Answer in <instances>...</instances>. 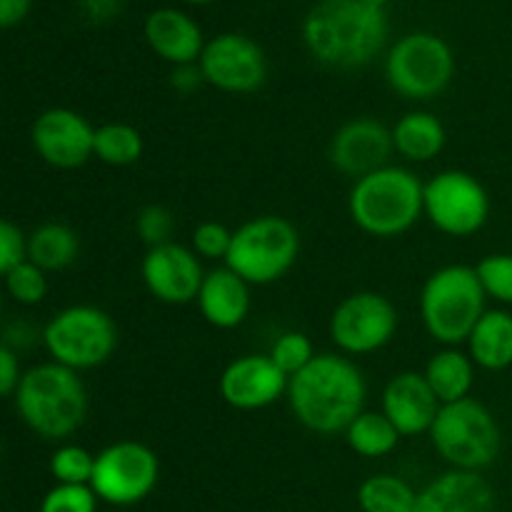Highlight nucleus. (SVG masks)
<instances>
[{
  "mask_svg": "<svg viewBox=\"0 0 512 512\" xmlns=\"http://www.w3.org/2000/svg\"><path fill=\"white\" fill-rule=\"evenodd\" d=\"M365 378L348 358L315 355L288 383L290 410L313 433L335 435L365 413Z\"/></svg>",
  "mask_w": 512,
  "mask_h": 512,
  "instance_id": "obj_1",
  "label": "nucleus"
},
{
  "mask_svg": "<svg viewBox=\"0 0 512 512\" xmlns=\"http://www.w3.org/2000/svg\"><path fill=\"white\" fill-rule=\"evenodd\" d=\"M388 38L385 8L365 0H320L303 23L310 55L330 68L368 65Z\"/></svg>",
  "mask_w": 512,
  "mask_h": 512,
  "instance_id": "obj_2",
  "label": "nucleus"
},
{
  "mask_svg": "<svg viewBox=\"0 0 512 512\" xmlns=\"http://www.w3.org/2000/svg\"><path fill=\"white\" fill-rule=\"evenodd\" d=\"M15 408L35 435L63 440L85 423L88 395L75 370L60 363H40L20 378Z\"/></svg>",
  "mask_w": 512,
  "mask_h": 512,
  "instance_id": "obj_3",
  "label": "nucleus"
},
{
  "mask_svg": "<svg viewBox=\"0 0 512 512\" xmlns=\"http://www.w3.org/2000/svg\"><path fill=\"white\" fill-rule=\"evenodd\" d=\"M348 208L350 218L363 233L395 238L408 233L425 213V185L413 170L385 165L355 180Z\"/></svg>",
  "mask_w": 512,
  "mask_h": 512,
  "instance_id": "obj_4",
  "label": "nucleus"
},
{
  "mask_svg": "<svg viewBox=\"0 0 512 512\" xmlns=\"http://www.w3.org/2000/svg\"><path fill=\"white\" fill-rule=\"evenodd\" d=\"M485 290L475 268L468 265H445L435 270L420 293V318L425 330L438 343L455 345L468 343L485 310Z\"/></svg>",
  "mask_w": 512,
  "mask_h": 512,
  "instance_id": "obj_5",
  "label": "nucleus"
},
{
  "mask_svg": "<svg viewBox=\"0 0 512 512\" xmlns=\"http://www.w3.org/2000/svg\"><path fill=\"white\" fill-rule=\"evenodd\" d=\"M430 440L445 463L455 470L480 473L498 460L503 435L493 413L473 398L440 405V413L430 428Z\"/></svg>",
  "mask_w": 512,
  "mask_h": 512,
  "instance_id": "obj_6",
  "label": "nucleus"
},
{
  "mask_svg": "<svg viewBox=\"0 0 512 512\" xmlns=\"http://www.w3.org/2000/svg\"><path fill=\"white\" fill-rule=\"evenodd\" d=\"M298 253L295 225L278 215H260L235 230L225 265L248 285H270L293 268Z\"/></svg>",
  "mask_w": 512,
  "mask_h": 512,
  "instance_id": "obj_7",
  "label": "nucleus"
},
{
  "mask_svg": "<svg viewBox=\"0 0 512 512\" xmlns=\"http://www.w3.org/2000/svg\"><path fill=\"white\" fill-rule=\"evenodd\" d=\"M43 345L53 363L78 373L98 368L115 353L118 328L105 310L93 305H70L45 325Z\"/></svg>",
  "mask_w": 512,
  "mask_h": 512,
  "instance_id": "obj_8",
  "label": "nucleus"
},
{
  "mask_svg": "<svg viewBox=\"0 0 512 512\" xmlns=\"http://www.w3.org/2000/svg\"><path fill=\"white\" fill-rule=\"evenodd\" d=\"M455 73L450 45L433 33H410L390 48L385 75L390 88L408 100H430L443 93Z\"/></svg>",
  "mask_w": 512,
  "mask_h": 512,
  "instance_id": "obj_9",
  "label": "nucleus"
},
{
  "mask_svg": "<svg viewBox=\"0 0 512 512\" xmlns=\"http://www.w3.org/2000/svg\"><path fill=\"white\" fill-rule=\"evenodd\" d=\"M160 478V460L148 445L123 440L95 455L90 488L108 505H135L148 498Z\"/></svg>",
  "mask_w": 512,
  "mask_h": 512,
  "instance_id": "obj_10",
  "label": "nucleus"
},
{
  "mask_svg": "<svg viewBox=\"0 0 512 512\" xmlns=\"http://www.w3.org/2000/svg\"><path fill=\"white\" fill-rule=\"evenodd\" d=\"M425 215L440 233L468 238L488 223V190L470 173L443 170L425 183Z\"/></svg>",
  "mask_w": 512,
  "mask_h": 512,
  "instance_id": "obj_11",
  "label": "nucleus"
},
{
  "mask_svg": "<svg viewBox=\"0 0 512 512\" xmlns=\"http://www.w3.org/2000/svg\"><path fill=\"white\" fill-rule=\"evenodd\" d=\"M398 330L395 305L380 293H353L335 308L330 338L343 353L368 355L385 348Z\"/></svg>",
  "mask_w": 512,
  "mask_h": 512,
  "instance_id": "obj_12",
  "label": "nucleus"
},
{
  "mask_svg": "<svg viewBox=\"0 0 512 512\" xmlns=\"http://www.w3.org/2000/svg\"><path fill=\"white\" fill-rule=\"evenodd\" d=\"M198 68L203 80L225 93H253L268 75L260 45L240 33H223L205 43Z\"/></svg>",
  "mask_w": 512,
  "mask_h": 512,
  "instance_id": "obj_13",
  "label": "nucleus"
},
{
  "mask_svg": "<svg viewBox=\"0 0 512 512\" xmlns=\"http://www.w3.org/2000/svg\"><path fill=\"white\" fill-rule=\"evenodd\" d=\"M30 140L35 153L53 168H80L95 155V128L70 108L40 113L30 130Z\"/></svg>",
  "mask_w": 512,
  "mask_h": 512,
  "instance_id": "obj_14",
  "label": "nucleus"
},
{
  "mask_svg": "<svg viewBox=\"0 0 512 512\" xmlns=\"http://www.w3.org/2000/svg\"><path fill=\"white\" fill-rule=\"evenodd\" d=\"M143 283L160 303L185 305L198 300L203 288V265L195 250L178 243L155 245L143 258Z\"/></svg>",
  "mask_w": 512,
  "mask_h": 512,
  "instance_id": "obj_15",
  "label": "nucleus"
},
{
  "mask_svg": "<svg viewBox=\"0 0 512 512\" xmlns=\"http://www.w3.org/2000/svg\"><path fill=\"white\" fill-rule=\"evenodd\" d=\"M393 150V130L375 118H355L340 125L330 140V163L343 175L360 180L385 168Z\"/></svg>",
  "mask_w": 512,
  "mask_h": 512,
  "instance_id": "obj_16",
  "label": "nucleus"
},
{
  "mask_svg": "<svg viewBox=\"0 0 512 512\" xmlns=\"http://www.w3.org/2000/svg\"><path fill=\"white\" fill-rule=\"evenodd\" d=\"M290 378L270 355H245L220 375V395L235 410H260L288 393Z\"/></svg>",
  "mask_w": 512,
  "mask_h": 512,
  "instance_id": "obj_17",
  "label": "nucleus"
},
{
  "mask_svg": "<svg viewBox=\"0 0 512 512\" xmlns=\"http://www.w3.org/2000/svg\"><path fill=\"white\" fill-rule=\"evenodd\" d=\"M383 413L403 438H410V435L430 433L440 413V400L435 398L425 375L400 373L385 385Z\"/></svg>",
  "mask_w": 512,
  "mask_h": 512,
  "instance_id": "obj_18",
  "label": "nucleus"
},
{
  "mask_svg": "<svg viewBox=\"0 0 512 512\" xmlns=\"http://www.w3.org/2000/svg\"><path fill=\"white\" fill-rule=\"evenodd\" d=\"M413 512H495V493L480 473L450 470L418 493Z\"/></svg>",
  "mask_w": 512,
  "mask_h": 512,
  "instance_id": "obj_19",
  "label": "nucleus"
},
{
  "mask_svg": "<svg viewBox=\"0 0 512 512\" xmlns=\"http://www.w3.org/2000/svg\"><path fill=\"white\" fill-rule=\"evenodd\" d=\"M145 38L155 55L168 63L193 65L205 50L203 33L190 15L173 8L153 10L145 20Z\"/></svg>",
  "mask_w": 512,
  "mask_h": 512,
  "instance_id": "obj_20",
  "label": "nucleus"
},
{
  "mask_svg": "<svg viewBox=\"0 0 512 512\" xmlns=\"http://www.w3.org/2000/svg\"><path fill=\"white\" fill-rule=\"evenodd\" d=\"M198 308L210 325L220 330L238 328L250 310V288L238 273L225 265L205 275L198 295Z\"/></svg>",
  "mask_w": 512,
  "mask_h": 512,
  "instance_id": "obj_21",
  "label": "nucleus"
},
{
  "mask_svg": "<svg viewBox=\"0 0 512 512\" xmlns=\"http://www.w3.org/2000/svg\"><path fill=\"white\" fill-rule=\"evenodd\" d=\"M470 358L485 370H505L512 365V315L508 310H488L468 338Z\"/></svg>",
  "mask_w": 512,
  "mask_h": 512,
  "instance_id": "obj_22",
  "label": "nucleus"
},
{
  "mask_svg": "<svg viewBox=\"0 0 512 512\" xmlns=\"http://www.w3.org/2000/svg\"><path fill=\"white\" fill-rule=\"evenodd\" d=\"M393 143L403 158L428 163L445 148V125L428 110H413L395 123Z\"/></svg>",
  "mask_w": 512,
  "mask_h": 512,
  "instance_id": "obj_23",
  "label": "nucleus"
},
{
  "mask_svg": "<svg viewBox=\"0 0 512 512\" xmlns=\"http://www.w3.org/2000/svg\"><path fill=\"white\" fill-rule=\"evenodd\" d=\"M473 358L465 355L463 350H440L438 355H433L425 368V380L433 388L435 398L440 400V405L458 403V400L468 398L470 388H473Z\"/></svg>",
  "mask_w": 512,
  "mask_h": 512,
  "instance_id": "obj_24",
  "label": "nucleus"
},
{
  "mask_svg": "<svg viewBox=\"0 0 512 512\" xmlns=\"http://www.w3.org/2000/svg\"><path fill=\"white\" fill-rule=\"evenodd\" d=\"M80 253V238L63 223H45L28 238V260L40 270H63L75 263Z\"/></svg>",
  "mask_w": 512,
  "mask_h": 512,
  "instance_id": "obj_25",
  "label": "nucleus"
},
{
  "mask_svg": "<svg viewBox=\"0 0 512 512\" xmlns=\"http://www.w3.org/2000/svg\"><path fill=\"white\" fill-rule=\"evenodd\" d=\"M400 438L393 423L388 420L385 413H360L358 418L350 423V428L345 430V440H348L350 450L363 458H383V455L393 453L398 448Z\"/></svg>",
  "mask_w": 512,
  "mask_h": 512,
  "instance_id": "obj_26",
  "label": "nucleus"
},
{
  "mask_svg": "<svg viewBox=\"0 0 512 512\" xmlns=\"http://www.w3.org/2000/svg\"><path fill=\"white\" fill-rule=\"evenodd\" d=\"M363 512H413L418 493L398 475H373L358 490Z\"/></svg>",
  "mask_w": 512,
  "mask_h": 512,
  "instance_id": "obj_27",
  "label": "nucleus"
},
{
  "mask_svg": "<svg viewBox=\"0 0 512 512\" xmlns=\"http://www.w3.org/2000/svg\"><path fill=\"white\" fill-rule=\"evenodd\" d=\"M143 155V135L125 123H108L95 128V158L105 165H133Z\"/></svg>",
  "mask_w": 512,
  "mask_h": 512,
  "instance_id": "obj_28",
  "label": "nucleus"
},
{
  "mask_svg": "<svg viewBox=\"0 0 512 512\" xmlns=\"http://www.w3.org/2000/svg\"><path fill=\"white\" fill-rule=\"evenodd\" d=\"M50 473L58 485H90L95 473V455L80 445H60L50 458Z\"/></svg>",
  "mask_w": 512,
  "mask_h": 512,
  "instance_id": "obj_29",
  "label": "nucleus"
},
{
  "mask_svg": "<svg viewBox=\"0 0 512 512\" xmlns=\"http://www.w3.org/2000/svg\"><path fill=\"white\" fill-rule=\"evenodd\" d=\"M475 273H478L488 298L498 300V303L512 305V255H488V258H483L475 265Z\"/></svg>",
  "mask_w": 512,
  "mask_h": 512,
  "instance_id": "obj_30",
  "label": "nucleus"
},
{
  "mask_svg": "<svg viewBox=\"0 0 512 512\" xmlns=\"http://www.w3.org/2000/svg\"><path fill=\"white\" fill-rule=\"evenodd\" d=\"M5 288H8L10 298L15 303L38 305L48 293V278H45V270L25 260L23 265H18V268L5 275Z\"/></svg>",
  "mask_w": 512,
  "mask_h": 512,
  "instance_id": "obj_31",
  "label": "nucleus"
},
{
  "mask_svg": "<svg viewBox=\"0 0 512 512\" xmlns=\"http://www.w3.org/2000/svg\"><path fill=\"white\" fill-rule=\"evenodd\" d=\"M270 358H273V363L278 365L288 378H293L295 373H300V370L315 358L313 343H310L308 335L295 333V330L293 333H283L275 340L273 350H270Z\"/></svg>",
  "mask_w": 512,
  "mask_h": 512,
  "instance_id": "obj_32",
  "label": "nucleus"
},
{
  "mask_svg": "<svg viewBox=\"0 0 512 512\" xmlns=\"http://www.w3.org/2000/svg\"><path fill=\"white\" fill-rule=\"evenodd\" d=\"M98 495L90 485H55L40 503V512H95Z\"/></svg>",
  "mask_w": 512,
  "mask_h": 512,
  "instance_id": "obj_33",
  "label": "nucleus"
},
{
  "mask_svg": "<svg viewBox=\"0 0 512 512\" xmlns=\"http://www.w3.org/2000/svg\"><path fill=\"white\" fill-rule=\"evenodd\" d=\"M230 243H233V233H230L225 225L208 220V223H200L193 233V250L200 258L218 260L228 258Z\"/></svg>",
  "mask_w": 512,
  "mask_h": 512,
  "instance_id": "obj_34",
  "label": "nucleus"
},
{
  "mask_svg": "<svg viewBox=\"0 0 512 512\" xmlns=\"http://www.w3.org/2000/svg\"><path fill=\"white\" fill-rule=\"evenodd\" d=\"M138 235L150 243V248L155 245L173 243L170 235H173V215L170 210H165L163 205H148L138 213Z\"/></svg>",
  "mask_w": 512,
  "mask_h": 512,
  "instance_id": "obj_35",
  "label": "nucleus"
},
{
  "mask_svg": "<svg viewBox=\"0 0 512 512\" xmlns=\"http://www.w3.org/2000/svg\"><path fill=\"white\" fill-rule=\"evenodd\" d=\"M28 260V238L10 220L0 223V273L8 275Z\"/></svg>",
  "mask_w": 512,
  "mask_h": 512,
  "instance_id": "obj_36",
  "label": "nucleus"
},
{
  "mask_svg": "<svg viewBox=\"0 0 512 512\" xmlns=\"http://www.w3.org/2000/svg\"><path fill=\"white\" fill-rule=\"evenodd\" d=\"M20 363H18V355L15 350L10 348L8 343L0 348V395L3 398H10V395L18 393V385H20Z\"/></svg>",
  "mask_w": 512,
  "mask_h": 512,
  "instance_id": "obj_37",
  "label": "nucleus"
},
{
  "mask_svg": "<svg viewBox=\"0 0 512 512\" xmlns=\"http://www.w3.org/2000/svg\"><path fill=\"white\" fill-rule=\"evenodd\" d=\"M30 0H0V25L13 28L28 15Z\"/></svg>",
  "mask_w": 512,
  "mask_h": 512,
  "instance_id": "obj_38",
  "label": "nucleus"
},
{
  "mask_svg": "<svg viewBox=\"0 0 512 512\" xmlns=\"http://www.w3.org/2000/svg\"><path fill=\"white\" fill-rule=\"evenodd\" d=\"M200 78H203L200 68L195 70L193 65H180V68L175 70V75H173V83H175V88L190 90V88H195V85L200 83Z\"/></svg>",
  "mask_w": 512,
  "mask_h": 512,
  "instance_id": "obj_39",
  "label": "nucleus"
},
{
  "mask_svg": "<svg viewBox=\"0 0 512 512\" xmlns=\"http://www.w3.org/2000/svg\"><path fill=\"white\" fill-rule=\"evenodd\" d=\"M85 8L93 13V18H108L118 10V0H85Z\"/></svg>",
  "mask_w": 512,
  "mask_h": 512,
  "instance_id": "obj_40",
  "label": "nucleus"
},
{
  "mask_svg": "<svg viewBox=\"0 0 512 512\" xmlns=\"http://www.w3.org/2000/svg\"><path fill=\"white\" fill-rule=\"evenodd\" d=\"M365 3L375 5V8H385V3H388V0H365Z\"/></svg>",
  "mask_w": 512,
  "mask_h": 512,
  "instance_id": "obj_41",
  "label": "nucleus"
},
{
  "mask_svg": "<svg viewBox=\"0 0 512 512\" xmlns=\"http://www.w3.org/2000/svg\"><path fill=\"white\" fill-rule=\"evenodd\" d=\"M188 3H200V5H203V3H213V0H188Z\"/></svg>",
  "mask_w": 512,
  "mask_h": 512,
  "instance_id": "obj_42",
  "label": "nucleus"
}]
</instances>
